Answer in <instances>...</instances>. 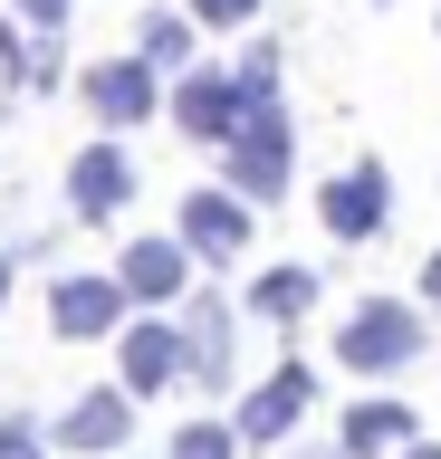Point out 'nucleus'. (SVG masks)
<instances>
[{"label":"nucleus","mask_w":441,"mask_h":459,"mask_svg":"<svg viewBox=\"0 0 441 459\" xmlns=\"http://www.w3.org/2000/svg\"><path fill=\"white\" fill-rule=\"evenodd\" d=\"M317 221L336 230V239H375L384 221H393V172L384 163H355V172H336L317 192Z\"/></svg>","instance_id":"nucleus-5"},{"label":"nucleus","mask_w":441,"mask_h":459,"mask_svg":"<svg viewBox=\"0 0 441 459\" xmlns=\"http://www.w3.org/2000/svg\"><path fill=\"white\" fill-rule=\"evenodd\" d=\"M307 459H317V450H307ZM336 459H346V450H336Z\"/></svg>","instance_id":"nucleus-24"},{"label":"nucleus","mask_w":441,"mask_h":459,"mask_svg":"<svg viewBox=\"0 0 441 459\" xmlns=\"http://www.w3.org/2000/svg\"><path fill=\"white\" fill-rule=\"evenodd\" d=\"M10 10H20V20H39V29H58L67 10H77V0H10Z\"/></svg>","instance_id":"nucleus-20"},{"label":"nucleus","mask_w":441,"mask_h":459,"mask_svg":"<svg viewBox=\"0 0 441 459\" xmlns=\"http://www.w3.org/2000/svg\"><path fill=\"white\" fill-rule=\"evenodd\" d=\"M182 335H192V383H231V297H182Z\"/></svg>","instance_id":"nucleus-13"},{"label":"nucleus","mask_w":441,"mask_h":459,"mask_svg":"<svg viewBox=\"0 0 441 459\" xmlns=\"http://www.w3.org/2000/svg\"><path fill=\"white\" fill-rule=\"evenodd\" d=\"M116 278L135 287V307H182V297H192V249H182V239H135Z\"/></svg>","instance_id":"nucleus-12"},{"label":"nucleus","mask_w":441,"mask_h":459,"mask_svg":"<svg viewBox=\"0 0 441 459\" xmlns=\"http://www.w3.org/2000/svg\"><path fill=\"white\" fill-rule=\"evenodd\" d=\"M412 354H422V307L375 297V307H355L346 325H336V364L346 373H403Z\"/></svg>","instance_id":"nucleus-1"},{"label":"nucleus","mask_w":441,"mask_h":459,"mask_svg":"<svg viewBox=\"0 0 441 459\" xmlns=\"http://www.w3.org/2000/svg\"><path fill=\"white\" fill-rule=\"evenodd\" d=\"M145 57H154V67H182V57H192V20H173V10H145Z\"/></svg>","instance_id":"nucleus-17"},{"label":"nucleus","mask_w":441,"mask_h":459,"mask_svg":"<svg viewBox=\"0 0 441 459\" xmlns=\"http://www.w3.org/2000/svg\"><path fill=\"white\" fill-rule=\"evenodd\" d=\"M0 459H49V440H39V421H20V411H10V421H0Z\"/></svg>","instance_id":"nucleus-18"},{"label":"nucleus","mask_w":441,"mask_h":459,"mask_svg":"<svg viewBox=\"0 0 441 459\" xmlns=\"http://www.w3.org/2000/svg\"><path fill=\"white\" fill-rule=\"evenodd\" d=\"M116 383H125L135 402H145V393H173V383H192V335H182L173 316L125 325V335H116Z\"/></svg>","instance_id":"nucleus-2"},{"label":"nucleus","mask_w":441,"mask_h":459,"mask_svg":"<svg viewBox=\"0 0 441 459\" xmlns=\"http://www.w3.org/2000/svg\"><path fill=\"white\" fill-rule=\"evenodd\" d=\"M412 440H422V430H412L403 402H355L346 430H336V450H346V459H384V450H412Z\"/></svg>","instance_id":"nucleus-14"},{"label":"nucleus","mask_w":441,"mask_h":459,"mask_svg":"<svg viewBox=\"0 0 441 459\" xmlns=\"http://www.w3.org/2000/svg\"><path fill=\"white\" fill-rule=\"evenodd\" d=\"M250 115H260V106H250L240 67H192V77L173 86V125H182L192 143H231L240 125H250Z\"/></svg>","instance_id":"nucleus-3"},{"label":"nucleus","mask_w":441,"mask_h":459,"mask_svg":"<svg viewBox=\"0 0 441 459\" xmlns=\"http://www.w3.org/2000/svg\"><path fill=\"white\" fill-rule=\"evenodd\" d=\"M231 192H250V201H278V192H288V115H278V106H260L231 134Z\"/></svg>","instance_id":"nucleus-4"},{"label":"nucleus","mask_w":441,"mask_h":459,"mask_svg":"<svg viewBox=\"0 0 441 459\" xmlns=\"http://www.w3.org/2000/svg\"><path fill=\"white\" fill-rule=\"evenodd\" d=\"M154 77H163V67H154L145 48H135V57H106V67H87V106L106 115V125H145V115L163 106V86H154Z\"/></svg>","instance_id":"nucleus-10"},{"label":"nucleus","mask_w":441,"mask_h":459,"mask_svg":"<svg viewBox=\"0 0 441 459\" xmlns=\"http://www.w3.org/2000/svg\"><path fill=\"white\" fill-rule=\"evenodd\" d=\"M403 459H441V450H422V440H412V450H403Z\"/></svg>","instance_id":"nucleus-23"},{"label":"nucleus","mask_w":441,"mask_h":459,"mask_svg":"<svg viewBox=\"0 0 441 459\" xmlns=\"http://www.w3.org/2000/svg\"><path fill=\"white\" fill-rule=\"evenodd\" d=\"M307 307H317V268H269L250 287V316H269V325H297Z\"/></svg>","instance_id":"nucleus-15"},{"label":"nucleus","mask_w":441,"mask_h":459,"mask_svg":"<svg viewBox=\"0 0 441 459\" xmlns=\"http://www.w3.org/2000/svg\"><path fill=\"white\" fill-rule=\"evenodd\" d=\"M422 307H441V249L422 258Z\"/></svg>","instance_id":"nucleus-21"},{"label":"nucleus","mask_w":441,"mask_h":459,"mask_svg":"<svg viewBox=\"0 0 441 459\" xmlns=\"http://www.w3.org/2000/svg\"><path fill=\"white\" fill-rule=\"evenodd\" d=\"M192 20L202 29H240V20H260V0H192Z\"/></svg>","instance_id":"nucleus-19"},{"label":"nucleus","mask_w":441,"mask_h":459,"mask_svg":"<svg viewBox=\"0 0 441 459\" xmlns=\"http://www.w3.org/2000/svg\"><path fill=\"white\" fill-rule=\"evenodd\" d=\"M125 307H135V287H125V278H58V287H49V325H58L67 344L125 335Z\"/></svg>","instance_id":"nucleus-6"},{"label":"nucleus","mask_w":441,"mask_h":459,"mask_svg":"<svg viewBox=\"0 0 441 459\" xmlns=\"http://www.w3.org/2000/svg\"><path fill=\"white\" fill-rule=\"evenodd\" d=\"M125 430H135V393H125V383H106V393H77L58 411V450H77V459H116L125 450Z\"/></svg>","instance_id":"nucleus-9"},{"label":"nucleus","mask_w":441,"mask_h":459,"mask_svg":"<svg viewBox=\"0 0 441 459\" xmlns=\"http://www.w3.org/2000/svg\"><path fill=\"white\" fill-rule=\"evenodd\" d=\"M125 201H135V163H125L116 143H87V153L67 163V211H77V221H116Z\"/></svg>","instance_id":"nucleus-11"},{"label":"nucleus","mask_w":441,"mask_h":459,"mask_svg":"<svg viewBox=\"0 0 441 459\" xmlns=\"http://www.w3.org/2000/svg\"><path fill=\"white\" fill-rule=\"evenodd\" d=\"M250 211H260V201L231 192V182H221V192H192V201H182V249L202 258V268L240 258V239H250Z\"/></svg>","instance_id":"nucleus-7"},{"label":"nucleus","mask_w":441,"mask_h":459,"mask_svg":"<svg viewBox=\"0 0 441 459\" xmlns=\"http://www.w3.org/2000/svg\"><path fill=\"white\" fill-rule=\"evenodd\" d=\"M307 402H317V373H307V364H278L269 383H250V402H240V440H250V450L288 440Z\"/></svg>","instance_id":"nucleus-8"},{"label":"nucleus","mask_w":441,"mask_h":459,"mask_svg":"<svg viewBox=\"0 0 441 459\" xmlns=\"http://www.w3.org/2000/svg\"><path fill=\"white\" fill-rule=\"evenodd\" d=\"M0 307H10V249H0Z\"/></svg>","instance_id":"nucleus-22"},{"label":"nucleus","mask_w":441,"mask_h":459,"mask_svg":"<svg viewBox=\"0 0 441 459\" xmlns=\"http://www.w3.org/2000/svg\"><path fill=\"white\" fill-rule=\"evenodd\" d=\"M250 440H240V421H182L173 440H163V459H240Z\"/></svg>","instance_id":"nucleus-16"}]
</instances>
